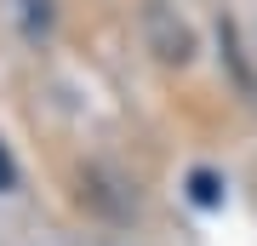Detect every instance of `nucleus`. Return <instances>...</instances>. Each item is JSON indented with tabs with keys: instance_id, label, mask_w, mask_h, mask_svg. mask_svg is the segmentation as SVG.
Masks as SVG:
<instances>
[{
	"instance_id": "obj_1",
	"label": "nucleus",
	"mask_w": 257,
	"mask_h": 246,
	"mask_svg": "<svg viewBox=\"0 0 257 246\" xmlns=\"http://www.w3.org/2000/svg\"><path fill=\"white\" fill-rule=\"evenodd\" d=\"M149 35H155V46H160L166 63H189L194 40H189V29H183V23L166 18V6H149Z\"/></svg>"
},
{
	"instance_id": "obj_3",
	"label": "nucleus",
	"mask_w": 257,
	"mask_h": 246,
	"mask_svg": "<svg viewBox=\"0 0 257 246\" xmlns=\"http://www.w3.org/2000/svg\"><path fill=\"white\" fill-rule=\"evenodd\" d=\"M18 183V166H12V155H6V143H0V195Z\"/></svg>"
},
{
	"instance_id": "obj_2",
	"label": "nucleus",
	"mask_w": 257,
	"mask_h": 246,
	"mask_svg": "<svg viewBox=\"0 0 257 246\" xmlns=\"http://www.w3.org/2000/svg\"><path fill=\"white\" fill-rule=\"evenodd\" d=\"M189 201L194 206H223V183H217V172H189Z\"/></svg>"
}]
</instances>
